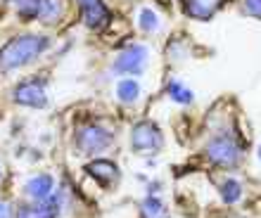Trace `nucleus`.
Returning <instances> with one entry per match:
<instances>
[{
	"instance_id": "f257e3e1",
	"label": "nucleus",
	"mask_w": 261,
	"mask_h": 218,
	"mask_svg": "<svg viewBox=\"0 0 261 218\" xmlns=\"http://www.w3.org/2000/svg\"><path fill=\"white\" fill-rule=\"evenodd\" d=\"M50 48V38L48 36H14L10 43L3 45L0 50V74L14 71V69L24 67L29 62H34L38 54H43Z\"/></svg>"
},
{
	"instance_id": "f03ea898",
	"label": "nucleus",
	"mask_w": 261,
	"mask_h": 218,
	"mask_svg": "<svg viewBox=\"0 0 261 218\" xmlns=\"http://www.w3.org/2000/svg\"><path fill=\"white\" fill-rule=\"evenodd\" d=\"M242 152H245V145L233 135V133H221L206 145V157L209 161L216 164V166H223V169H230V166H238L242 159Z\"/></svg>"
},
{
	"instance_id": "7ed1b4c3",
	"label": "nucleus",
	"mask_w": 261,
	"mask_h": 218,
	"mask_svg": "<svg viewBox=\"0 0 261 218\" xmlns=\"http://www.w3.org/2000/svg\"><path fill=\"white\" fill-rule=\"evenodd\" d=\"M112 140H114V135L95 121L83 123L79 128V133H76V145H79V150L83 154H100V152H105L110 147Z\"/></svg>"
},
{
	"instance_id": "20e7f679",
	"label": "nucleus",
	"mask_w": 261,
	"mask_h": 218,
	"mask_svg": "<svg viewBox=\"0 0 261 218\" xmlns=\"http://www.w3.org/2000/svg\"><path fill=\"white\" fill-rule=\"evenodd\" d=\"M130 145H133V150L138 154H154L157 150H162L164 138H162V130L154 121H140L133 126Z\"/></svg>"
},
{
	"instance_id": "39448f33",
	"label": "nucleus",
	"mask_w": 261,
	"mask_h": 218,
	"mask_svg": "<svg viewBox=\"0 0 261 218\" xmlns=\"http://www.w3.org/2000/svg\"><path fill=\"white\" fill-rule=\"evenodd\" d=\"M147 60H150V52L145 45H138V43H130L126 45L119 57L114 60V69L119 74H128V76H140L147 69Z\"/></svg>"
},
{
	"instance_id": "423d86ee",
	"label": "nucleus",
	"mask_w": 261,
	"mask_h": 218,
	"mask_svg": "<svg viewBox=\"0 0 261 218\" xmlns=\"http://www.w3.org/2000/svg\"><path fill=\"white\" fill-rule=\"evenodd\" d=\"M14 102L21 107H31V109H43L48 104L45 97V81L43 78H27L21 81L14 90Z\"/></svg>"
},
{
	"instance_id": "0eeeda50",
	"label": "nucleus",
	"mask_w": 261,
	"mask_h": 218,
	"mask_svg": "<svg viewBox=\"0 0 261 218\" xmlns=\"http://www.w3.org/2000/svg\"><path fill=\"white\" fill-rule=\"evenodd\" d=\"M79 7H81L83 24L88 29L100 31L110 24V10L105 7L102 0H79Z\"/></svg>"
},
{
	"instance_id": "6e6552de",
	"label": "nucleus",
	"mask_w": 261,
	"mask_h": 218,
	"mask_svg": "<svg viewBox=\"0 0 261 218\" xmlns=\"http://www.w3.org/2000/svg\"><path fill=\"white\" fill-rule=\"evenodd\" d=\"M86 173L95 178V180L102 185V187H112V185H114L119 178H121V173H119V166L114 161H110V159H97V161L88 164V166H86Z\"/></svg>"
},
{
	"instance_id": "1a4fd4ad",
	"label": "nucleus",
	"mask_w": 261,
	"mask_h": 218,
	"mask_svg": "<svg viewBox=\"0 0 261 218\" xmlns=\"http://www.w3.org/2000/svg\"><path fill=\"white\" fill-rule=\"evenodd\" d=\"M24 192H27V197H31L34 202L48 199L50 195H53V176H48V173H38V176H34L31 180H27Z\"/></svg>"
},
{
	"instance_id": "9d476101",
	"label": "nucleus",
	"mask_w": 261,
	"mask_h": 218,
	"mask_svg": "<svg viewBox=\"0 0 261 218\" xmlns=\"http://www.w3.org/2000/svg\"><path fill=\"white\" fill-rule=\"evenodd\" d=\"M219 5L221 0H186V12L195 19H209Z\"/></svg>"
},
{
	"instance_id": "9b49d317",
	"label": "nucleus",
	"mask_w": 261,
	"mask_h": 218,
	"mask_svg": "<svg viewBox=\"0 0 261 218\" xmlns=\"http://www.w3.org/2000/svg\"><path fill=\"white\" fill-rule=\"evenodd\" d=\"M62 3L60 0H41L38 3V17L36 19L45 21V24H55L60 17H62Z\"/></svg>"
},
{
	"instance_id": "f8f14e48",
	"label": "nucleus",
	"mask_w": 261,
	"mask_h": 218,
	"mask_svg": "<svg viewBox=\"0 0 261 218\" xmlns=\"http://www.w3.org/2000/svg\"><path fill=\"white\" fill-rule=\"evenodd\" d=\"M140 93H143V88H140V83L136 78H124V81L117 83V97L126 104L136 102L138 97H140Z\"/></svg>"
},
{
	"instance_id": "ddd939ff",
	"label": "nucleus",
	"mask_w": 261,
	"mask_h": 218,
	"mask_svg": "<svg viewBox=\"0 0 261 218\" xmlns=\"http://www.w3.org/2000/svg\"><path fill=\"white\" fill-rule=\"evenodd\" d=\"M140 216L143 218H169V211H166V206L162 204V199L150 195V197H145L143 204H140Z\"/></svg>"
},
{
	"instance_id": "4468645a",
	"label": "nucleus",
	"mask_w": 261,
	"mask_h": 218,
	"mask_svg": "<svg viewBox=\"0 0 261 218\" xmlns=\"http://www.w3.org/2000/svg\"><path fill=\"white\" fill-rule=\"evenodd\" d=\"M166 93H169V97H171L173 102H178V104H190L195 100V93L190 88H186L180 81H171V83H169Z\"/></svg>"
},
{
	"instance_id": "2eb2a0df",
	"label": "nucleus",
	"mask_w": 261,
	"mask_h": 218,
	"mask_svg": "<svg viewBox=\"0 0 261 218\" xmlns=\"http://www.w3.org/2000/svg\"><path fill=\"white\" fill-rule=\"evenodd\" d=\"M138 26L143 29L145 34H154L162 24H159L157 12H152L150 7H143V10H140V14H138Z\"/></svg>"
},
{
	"instance_id": "dca6fc26",
	"label": "nucleus",
	"mask_w": 261,
	"mask_h": 218,
	"mask_svg": "<svg viewBox=\"0 0 261 218\" xmlns=\"http://www.w3.org/2000/svg\"><path fill=\"white\" fill-rule=\"evenodd\" d=\"M221 197H223V202H226V204H235V202H240L242 185L238 183V180H233V178H228L226 183L221 185Z\"/></svg>"
},
{
	"instance_id": "f3484780",
	"label": "nucleus",
	"mask_w": 261,
	"mask_h": 218,
	"mask_svg": "<svg viewBox=\"0 0 261 218\" xmlns=\"http://www.w3.org/2000/svg\"><path fill=\"white\" fill-rule=\"evenodd\" d=\"M38 3H41V0H12V5L17 7V14H19L24 21L38 17Z\"/></svg>"
},
{
	"instance_id": "a211bd4d",
	"label": "nucleus",
	"mask_w": 261,
	"mask_h": 218,
	"mask_svg": "<svg viewBox=\"0 0 261 218\" xmlns=\"http://www.w3.org/2000/svg\"><path fill=\"white\" fill-rule=\"evenodd\" d=\"M245 10H247V14L261 19V0H245Z\"/></svg>"
},
{
	"instance_id": "6ab92c4d",
	"label": "nucleus",
	"mask_w": 261,
	"mask_h": 218,
	"mask_svg": "<svg viewBox=\"0 0 261 218\" xmlns=\"http://www.w3.org/2000/svg\"><path fill=\"white\" fill-rule=\"evenodd\" d=\"M0 218H14L10 204H7V202H3V199H0Z\"/></svg>"
},
{
	"instance_id": "aec40b11",
	"label": "nucleus",
	"mask_w": 261,
	"mask_h": 218,
	"mask_svg": "<svg viewBox=\"0 0 261 218\" xmlns=\"http://www.w3.org/2000/svg\"><path fill=\"white\" fill-rule=\"evenodd\" d=\"M259 159H261V145H259Z\"/></svg>"
}]
</instances>
